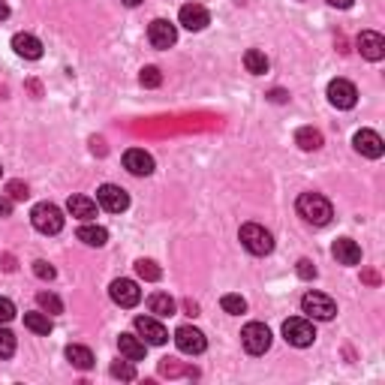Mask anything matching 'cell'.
Listing matches in <instances>:
<instances>
[{
	"label": "cell",
	"mask_w": 385,
	"mask_h": 385,
	"mask_svg": "<svg viewBox=\"0 0 385 385\" xmlns=\"http://www.w3.org/2000/svg\"><path fill=\"white\" fill-rule=\"evenodd\" d=\"M271 100H274V103H283V100H286V93H283V91H271Z\"/></svg>",
	"instance_id": "40"
},
{
	"label": "cell",
	"mask_w": 385,
	"mask_h": 385,
	"mask_svg": "<svg viewBox=\"0 0 385 385\" xmlns=\"http://www.w3.org/2000/svg\"><path fill=\"white\" fill-rule=\"evenodd\" d=\"M67 211L73 217H78V220H93L97 217V202L88 199V196H69Z\"/></svg>",
	"instance_id": "20"
},
{
	"label": "cell",
	"mask_w": 385,
	"mask_h": 385,
	"mask_svg": "<svg viewBox=\"0 0 385 385\" xmlns=\"http://www.w3.org/2000/svg\"><path fill=\"white\" fill-rule=\"evenodd\" d=\"M241 343H244V349L250 352V355H262V352H268V347H271L268 325H262V322H250V325H244V331H241Z\"/></svg>",
	"instance_id": "6"
},
{
	"label": "cell",
	"mask_w": 385,
	"mask_h": 385,
	"mask_svg": "<svg viewBox=\"0 0 385 385\" xmlns=\"http://www.w3.org/2000/svg\"><path fill=\"white\" fill-rule=\"evenodd\" d=\"M136 274L141 280H148V283H156L163 277V271L156 268V262H151V259H139V262H136Z\"/></svg>",
	"instance_id": "28"
},
{
	"label": "cell",
	"mask_w": 385,
	"mask_h": 385,
	"mask_svg": "<svg viewBox=\"0 0 385 385\" xmlns=\"http://www.w3.org/2000/svg\"><path fill=\"white\" fill-rule=\"evenodd\" d=\"M25 325L30 328L34 334H51V316L49 313H43V310H36V313H25Z\"/></svg>",
	"instance_id": "25"
},
{
	"label": "cell",
	"mask_w": 385,
	"mask_h": 385,
	"mask_svg": "<svg viewBox=\"0 0 385 385\" xmlns=\"http://www.w3.org/2000/svg\"><path fill=\"white\" fill-rule=\"evenodd\" d=\"M301 310L307 313L310 319H319V322H328V319L337 316V304L328 295H322V292H307L301 298Z\"/></svg>",
	"instance_id": "5"
},
{
	"label": "cell",
	"mask_w": 385,
	"mask_h": 385,
	"mask_svg": "<svg viewBox=\"0 0 385 385\" xmlns=\"http://www.w3.org/2000/svg\"><path fill=\"white\" fill-rule=\"evenodd\" d=\"M3 19H10V6H6L3 0H0V21H3Z\"/></svg>",
	"instance_id": "39"
},
{
	"label": "cell",
	"mask_w": 385,
	"mask_h": 385,
	"mask_svg": "<svg viewBox=\"0 0 385 385\" xmlns=\"http://www.w3.org/2000/svg\"><path fill=\"white\" fill-rule=\"evenodd\" d=\"M30 223H34V229L43 235H58L64 229V214H60V208L51 205V202H39V205L30 211Z\"/></svg>",
	"instance_id": "3"
},
{
	"label": "cell",
	"mask_w": 385,
	"mask_h": 385,
	"mask_svg": "<svg viewBox=\"0 0 385 385\" xmlns=\"http://www.w3.org/2000/svg\"><path fill=\"white\" fill-rule=\"evenodd\" d=\"M283 337H286V343H292V347L304 349V347H310V343L316 340V331H313V325H310L307 319L292 316V319L283 322Z\"/></svg>",
	"instance_id": "4"
},
{
	"label": "cell",
	"mask_w": 385,
	"mask_h": 385,
	"mask_svg": "<svg viewBox=\"0 0 385 385\" xmlns=\"http://www.w3.org/2000/svg\"><path fill=\"white\" fill-rule=\"evenodd\" d=\"M34 274L39 280H54V268L49 262H43V259H36V262H34Z\"/></svg>",
	"instance_id": "35"
},
{
	"label": "cell",
	"mask_w": 385,
	"mask_h": 385,
	"mask_svg": "<svg viewBox=\"0 0 385 385\" xmlns=\"http://www.w3.org/2000/svg\"><path fill=\"white\" fill-rule=\"evenodd\" d=\"M10 319H15V304L10 301V298H0V322H10Z\"/></svg>",
	"instance_id": "36"
},
{
	"label": "cell",
	"mask_w": 385,
	"mask_h": 385,
	"mask_svg": "<svg viewBox=\"0 0 385 385\" xmlns=\"http://www.w3.org/2000/svg\"><path fill=\"white\" fill-rule=\"evenodd\" d=\"M220 304H223V310L232 313V316H241V313L247 310V301L241 295H223V301H220Z\"/></svg>",
	"instance_id": "31"
},
{
	"label": "cell",
	"mask_w": 385,
	"mask_h": 385,
	"mask_svg": "<svg viewBox=\"0 0 385 385\" xmlns=\"http://www.w3.org/2000/svg\"><path fill=\"white\" fill-rule=\"evenodd\" d=\"M12 352H15V334L0 322V358H12Z\"/></svg>",
	"instance_id": "29"
},
{
	"label": "cell",
	"mask_w": 385,
	"mask_h": 385,
	"mask_svg": "<svg viewBox=\"0 0 385 385\" xmlns=\"http://www.w3.org/2000/svg\"><path fill=\"white\" fill-rule=\"evenodd\" d=\"M175 343H178L180 352H187V355H202L205 347H208L205 334H202L199 328H193V325H180L175 331Z\"/></svg>",
	"instance_id": "9"
},
{
	"label": "cell",
	"mask_w": 385,
	"mask_h": 385,
	"mask_svg": "<svg viewBox=\"0 0 385 385\" xmlns=\"http://www.w3.org/2000/svg\"><path fill=\"white\" fill-rule=\"evenodd\" d=\"M358 51H361V58H367V60H382L385 58V39L382 34H376V30H361V36H358Z\"/></svg>",
	"instance_id": "15"
},
{
	"label": "cell",
	"mask_w": 385,
	"mask_h": 385,
	"mask_svg": "<svg viewBox=\"0 0 385 385\" xmlns=\"http://www.w3.org/2000/svg\"><path fill=\"white\" fill-rule=\"evenodd\" d=\"M136 331L141 334V340L151 343V347H163V343L169 340V331L156 319H151V316H139L136 319Z\"/></svg>",
	"instance_id": "16"
},
{
	"label": "cell",
	"mask_w": 385,
	"mask_h": 385,
	"mask_svg": "<svg viewBox=\"0 0 385 385\" xmlns=\"http://www.w3.org/2000/svg\"><path fill=\"white\" fill-rule=\"evenodd\" d=\"M124 166H127L130 175L148 178L154 172V156L148 154V151H141V148H130V151L124 154Z\"/></svg>",
	"instance_id": "14"
},
{
	"label": "cell",
	"mask_w": 385,
	"mask_h": 385,
	"mask_svg": "<svg viewBox=\"0 0 385 385\" xmlns=\"http://www.w3.org/2000/svg\"><path fill=\"white\" fill-rule=\"evenodd\" d=\"M75 235H78V241H84L88 247H103L108 241V232L103 229V226H91V223H84Z\"/></svg>",
	"instance_id": "23"
},
{
	"label": "cell",
	"mask_w": 385,
	"mask_h": 385,
	"mask_svg": "<svg viewBox=\"0 0 385 385\" xmlns=\"http://www.w3.org/2000/svg\"><path fill=\"white\" fill-rule=\"evenodd\" d=\"M97 202H100V208H106L108 214H121V211H127L130 208V196L124 187H117V184H103L97 190Z\"/></svg>",
	"instance_id": "7"
},
{
	"label": "cell",
	"mask_w": 385,
	"mask_h": 385,
	"mask_svg": "<svg viewBox=\"0 0 385 385\" xmlns=\"http://www.w3.org/2000/svg\"><path fill=\"white\" fill-rule=\"evenodd\" d=\"M12 214V199L10 196H0V217H10Z\"/></svg>",
	"instance_id": "37"
},
{
	"label": "cell",
	"mask_w": 385,
	"mask_h": 385,
	"mask_svg": "<svg viewBox=\"0 0 385 385\" xmlns=\"http://www.w3.org/2000/svg\"><path fill=\"white\" fill-rule=\"evenodd\" d=\"M352 145H355V151L361 156H371V160H380L385 154V141L380 139V132H373V130H358Z\"/></svg>",
	"instance_id": "11"
},
{
	"label": "cell",
	"mask_w": 385,
	"mask_h": 385,
	"mask_svg": "<svg viewBox=\"0 0 385 385\" xmlns=\"http://www.w3.org/2000/svg\"><path fill=\"white\" fill-rule=\"evenodd\" d=\"M178 21L187 30H193V34H196V30H205L211 25V12L205 10V6H199V3H187V6H180Z\"/></svg>",
	"instance_id": "13"
},
{
	"label": "cell",
	"mask_w": 385,
	"mask_h": 385,
	"mask_svg": "<svg viewBox=\"0 0 385 385\" xmlns=\"http://www.w3.org/2000/svg\"><path fill=\"white\" fill-rule=\"evenodd\" d=\"M295 268H298V277H301V280H313V277H316V268H313L310 259H298Z\"/></svg>",
	"instance_id": "34"
},
{
	"label": "cell",
	"mask_w": 385,
	"mask_h": 385,
	"mask_svg": "<svg viewBox=\"0 0 385 385\" xmlns=\"http://www.w3.org/2000/svg\"><path fill=\"white\" fill-rule=\"evenodd\" d=\"M67 358L73 367H78V371H91L93 367V352L88 347H78V343H69L67 347Z\"/></svg>",
	"instance_id": "22"
},
{
	"label": "cell",
	"mask_w": 385,
	"mask_h": 385,
	"mask_svg": "<svg viewBox=\"0 0 385 385\" xmlns=\"http://www.w3.org/2000/svg\"><path fill=\"white\" fill-rule=\"evenodd\" d=\"M328 3L337 6V10H349V6H352V0H328Z\"/></svg>",
	"instance_id": "38"
},
{
	"label": "cell",
	"mask_w": 385,
	"mask_h": 385,
	"mask_svg": "<svg viewBox=\"0 0 385 385\" xmlns=\"http://www.w3.org/2000/svg\"><path fill=\"white\" fill-rule=\"evenodd\" d=\"M295 208L310 226H328L331 223V217H334L331 202H328L325 196H319V193H301L298 196V202H295Z\"/></svg>",
	"instance_id": "1"
},
{
	"label": "cell",
	"mask_w": 385,
	"mask_h": 385,
	"mask_svg": "<svg viewBox=\"0 0 385 385\" xmlns=\"http://www.w3.org/2000/svg\"><path fill=\"white\" fill-rule=\"evenodd\" d=\"M139 82H141V88H160L163 75H160V69L156 67H145L141 69V75H139Z\"/></svg>",
	"instance_id": "32"
},
{
	"label": "cell",
	"mask_w": 385,
	"mask_h": 385,
	"mask_svg": "<svg viewBox=\"0 0 385 385\" xmlns=\"http://www.w3.org/2000/svg\"><path fill=\"white\" fill-rule=\"evenodd\" d=\"M6 196H10L12 202H25L30 196V190H27L25 180H10V184H6Z\"/></svg>",
	"instance_id": "33"
},
{
	"label": "cell",
	"mask_w": 385,
	"mask_h": 385,
	"mask_svg": "<svg viewBox=\"0 0 385 385\" xmlns=\"http://www.w3.org/2000/svg\"><path fill=\"white\" fill-rule=\"evenodd\" d=\"M0 175H3V169H0Z\"/></svg>",
	"instance_id": "44"
},
{
	"label": "cell",
	"mask_w": 385,
	"mask_h": 385,
	"mask_svg": "<svg viewBox=\"0 0 385 385\" xmlns=\"http://www.w3.org/2000/svg\"><path fill=\"white\" fill-rule=\"evenodd\" d=\"M117 349H121L124 358L141 361V358H145V352H148V343L141 340V337H136V334H121V337H117Z\"/></svg>",
	"instance_id": "19"
},
{
	"label": "cell",
	"mask_w": 385,
	"mask_h": 385,
	"mask_svg": "<svg viewBox=\"0 0 385 385\" xmlns=\"http://www.w3.org/2000/svg\"><path fill=\"white\" fill-rule=\"evenodd\" d=\"M295 141H298V148H301V151H319V148H322V132L313 130V127H301L295 132Z\"/></svg>",
	"instance_id": "24"
},
{
	"label": "cell",
	"mask_w": 385,
	"mask_h": 385,
	"mask_svg": "<svg viewBox=\"0 0 385 385\" xmlns=\"http://www.w3.org/2000/svg\"><path fill=\"white\" fill-rule=\"evenodd\" d=\"M12 49H15L19 58H27V60L43 58V43H39L34 34H15L12 36Z\"/></svg>",
	"instance_id": "17"
},
{
	"label": "cell",
	"mask_w": 385,
	"mask_h": 385,
	"mask_svg": "<svg viewBox=\"0 0 385 385\" xmlns=\"http://www.w3.org/2000/svg\"><path fill=\"white\" fill-rule=\"evenodd\" d=\"M121 3H127V6H139L141 0H121Z\"/></svg>",
	"instance_id": "43"
},
{
	"label": "cell",
	"mask_w": 385,
	"mask_h": 385,
	"mask_svg": "<svg viewBox=\"0 0 385 385\" xmlns=\"http://www.w3.org/2000/svg\"><path fill=\"white\" fill-rule=\"evenodd\" d=\"M108 295H112V301L121 304V307H136V304L141 301V289L132 280H124V277L108 286Z\"/></svg>",
	"instance_id": "12"
},
{
	"label": "cell",
	"mask_w": 385,
	"mask_h": 385,
	"mask_svg": "<svg viewBox=\"0 0 385 385\" xmlns=\"http://www.w3.org/2000/svg\"><path fill=\"white\" fill-rule=\"evenodd\" d=\"M112 376H115V380H124V382H132V380H136V367L130 364V358L127 361H115V364H112Z\"/></svg>",
	"instance_id": "30"
},
{
	"label": "cell",
	"mask_w": 385,
	"mask_h": 385,
	"mask_svg": "<svg viewBox=\"0 0 385 385\" xmlns=\"http://www.w3.org/2000/svg\"><path fill=\"white\" fill-rule=\"evenodd\" d=\"M244 67H247V73H253V75H265L268 73V58H265V51L250 49L244 54Z\"/></svg>",
	"instance_id": "26"
},
{
	"label": "cell",
	"mask_w": 385,
	"mask_h": 385,
	"mask_svg": "<svg viewBox=\"0 0 385 385\" xmlns=\"http://www.w3.org/2000/svg\"><path fill=\"white\" fill-rule=\"evenodd\" d=\"M184 307H187V313H190V316H199V307H196V304H193V301H187V304H184Z\"/></svg>",
	"instance_id": "41"
},
{
	"label": "cell",
	"mask_w": 385,
	"mask_h": 385,
	"mask_svg": "<svg viewBox=\"0 0 385 385\" xmlns=\"http://www.w3.org/2000/svg\"><path fill=\"white\" fill-rule=\"evenodd\" d=\"M148 39H151L154 49H172L178 43V30L166 19H154L151 27H148Z\"/></svg>",
	"instance_id": "10"
},
{
	"label": "cell",
	"mask_w": 385,
	"mask_h": 385,
	"mask_svg": "<svg viewBox=\"0 0 385 385\" xmlns=\"http://www.w3.org/2000/svg\"><path fill=\"white\" fill-rule=\"evenodd\" d=\"M331 253H334V259L340 265H358L361 262V247L352 238H337L334 247H331Z\"/></svg>",
	"instance_id": "18"
},
{
	"label": "cell",
	"mask_w": 385,
	"mask_h": 385,
	"mask_svg": "<svg viewBox=\"0 0 385 385\" xmlns=\"http://www.w3.org/2000/svg\"><path fill=\"white\" fill-rule=\"evenodd\" d=\"M36 304L43 313H49V316H58V313H64V301H60L54 292H39L36 295Z\"/></svg>",
	"instance_id": "27"
},
{
	"label": "cell",
	"mask_w": 385,
	"mask_h": 385,
	"mask_svg": "<svg viewBox=\"0 0 385 385\" xmlns=\"http://www.w3.org/2000/svg\"><path fill=\"white\" fill-rule=\"evenodd\" d=\"M238 238H241V244H244L253 256H268L274 250L271 232L265 229V226H259V223H244V226H241V232H238Z\"/></svg>",
	"instance_id": "2"
},
{
	"label": "cell",
	"mask_w": 385,
	"mask_h": 385,
	"mask_svg": "<svg viewBox=\"0 0 385 385\" xmlns=\"http://www.w3.org/2000/svg\"><path fill=\"white\" fill-rule=\"evenodd\" d=\"M364 280H367V283H380V277H376L373 271H367V274H364Z\"/></svg>",
	"instance_id": "42"
},
{
	"label": "cell",
	"mask_w": 385,
	"mask_h": 385,
	"mask_svg": "<svg viewBox=\"0 0 385 385\" xmlns=\"http://www.w3.org/2000/svg\"><path fill=\"white\" fill-rule=\"evenodd\" d=\"M328 103H331L334 108H352L358 103L355 84L347 82V78H334V82L328 84Z\"/></svg>",
	"instance_id": "8"
},
{
	"label": "cell",
	"mask_w": 385,
	"mask_h": 385,
	"mask_svg": "<svg viewBox=\"0 0 385 385\" xmlns=\"http://www.w3.org/2000/svg\"><path fill=\"white\" fill-rule=\"evenodd\" d=\"M148 307H151V313H156V316H175L178 304L169 292H154L151 298H148Z\"/></svg>",
	"instance_id": "21"
}]
</instances>
